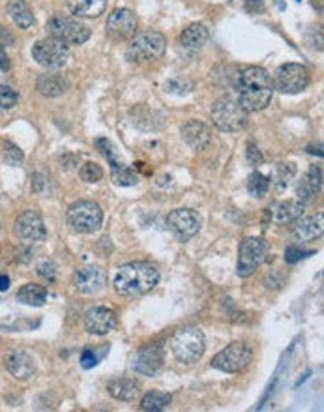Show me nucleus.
<instances>
[{"label":"nucleus","mask_w":324,"mask_h":412,"mask_svg":"<svg viewBox=\"0 0 324 412\" xmlns=\"http://www.w3.org/2000/svg\"><path fill=\"white\" fill-rule=\"evenodd\" d=\"M236 100L248 113L263 111L270 105L273 94L272 76L258 66H248L234 79Z\"/></svg>","instance_id":"f257e3e1"},{"label":"nucleus","mask_w":324,"mask_h":412,"mask_svg":"<svg viewBox=\"0 0 324 412\" xmlns=\"http://www.w3.org/2000/svg\"><path fill=\"white\" fill-rule=\"evenodd\" d=\"M160 283V270L145 261L130 262L118 268L115 276V289L122 297H141Z\"/></svg>","instance_id":"f03ea898"},{"label":"nucleus","mask_w":324,"mask_h":412,"mask_svg":"<svg viewBox=\"0 0 324 412\" xmlns=\"http://www.w3.org/2000/svg\"><path fill=\"white\" fill-rule=\"evenodd\" d=\"M210 115L214 126L227 133H236L248 126V111L233 96H221L219 100L214 101Z\"/></svg>","instance_id":"7ed1b4c3"},{"label":"nucleus","mask_w":324,"mask_h":412,"mask_svg":"<svg viewBox=\"0 0 324 412\" xmlns=\"http://www.w3.org/2000/svg\"><path fill=\"white\" fill-rule=\"evenodd\" d=\"M167 41L160 32H142L133 36L127 46V61L133 64H148L157 61L165 53Z\"/></svg>","instance_id":"20e7f679"},{"label":"nucleus","mask_w":324,"mask_h":412,"mask_svg":"<svg viewBox=\"0 0 324 412\" xmlns=\"http://www.w3.org/2000/svg\"><path fill=\"white\" fill-rule=\"evenodd\" d=\"M68 225L79 235L96 232L103 222V210L94 201H77L68 208Z\"/></svg>","instance_id":"39448f33"},{"label":"nucleus","mask_w":324,"mask_h":412,"mask_svg":"<svg viewBox=\"0 0 324 412\" xmlns=\"http://www.w3.org/2000/svg\"><path fill=\"white\" fill-rule=\"evenodd\" d=\"M171 351L180 364H193L204 354V336L199 328H182L171 339Z\"/></svg>","instance_id":"423d86ee"},{"label":"nucleus","mask_w":324,"mask_h":412,"mask_svg":"<svg viewBox=\"0 0 324 412\" xmlns=\"http://www.w3.org/2000/svg\"><path fill=\"white\" fill-rule=\"evenodd\" d=\"M47 32L51 34V38L64 41L66 46H81L90 38V29L79 21L77 17L61 16L56 14L51 19L47 21Z\"/></svg>","instance_id":"0eeeda50"},{"label":"nucleus","mask_w":324,"mask_h":412,"mask_svg":"<svg viewBox=\"0 0 324 412\" xmlns=\"http://www.w3.org/2000/svg\"><path fill=\"white\" fill-rule=\"evenodd\" d=\"M266 257H268V244L263 238L249 237L242 240L239 247V267H236L239 276H254L255 270L266 261Z\"/></svg>","instance_id":"6e6552de"},{"label":"nucleus","mask_w":324,"mask_h":412,"mask_svg":"<svg viewBox=\"0 0 324 412\" xmlns=\"http://www.w3.org/2000/svg\"><path fill=\"white\" fill-rule=\"evenodd\" d=\"M273 91L281 94H300L309 85V71L302 64H281L272 77Z\"/></svg>","instance_id":"1a4fd4ad"},{"label":"nucleus","mask_w":324,"mask_h":412,"mask_svg":"<svg viewBox=\"0 0 324 412\" xmlns=\"http://www.w3.org/2000/svg\"><path fill=\"white\" fill-rule=\"evenodd\" d=\"M32 58L47 70H58L70 61V49L64 41L56 40V38H46V40L34 43Z\"/></svg>","instance_id":"9d476101"},{"label":"nucleus","mask_w":324,"mask_h":412,"mask_svg":"<svg viewBox=\"0 0 324 412\" xmlns=\"http://www.w3.org/2000/svg\"><path fill=\"white\" fill-rule=\"evenodd\" d=\"M251 360H254V351L249 349L248 343L234 341L214 356L212 367L223 373H239L244 367H248Z\"/></svg>","instance_id":"9b49d317"},{"label":"nucleus","mask_w":324,"mask_h":412,"mask_svg":"<svg viewBox=\"0 0 324 412\" xmlns=\"http://www.w3.org/2000/svg\"><path fill=\"white\" fill-rule=\"evenodd\" d=\"M167 227L178 240H192L201 231V216L192 208H174L167 216Z\"/></svg>","instance_id":"f8f14e48"},{"label":"nucleus","mask_w":324,"mask_h":412,"mask_svg":"<svg viewBox=\"0 0 324 412\" xmlns=\"http://www.w3.org/2000/svg\"><path fill=\"white\" fill-rule=\"evenodd\" d=\"M163 362H165V354L160 343H150L147 347H142L133 358V371L145 377H156L162 371Z\"/></svg>","instance_id":"ddd939ff"},{"label":"nucleus","mask_w":324,"mask_h":412,"mask_svg":"<svg viewBox=\"0 0 324 412\" xmlns=\"http://www.w3.org/2000/svg\"><path fill=\"white\" fill-rule=\"evenodd\" d=\"M107 32L115 40H130L137 34V17L132 10L117 8L107 17Z\"/></svg>","instance_id":"4468645a"},{"label":"nucleus","mask_w":324,"mask_h":412,"mask_svg":"<svg viewBox=\"0 0 324 412\" xmlns=\"http://www.w3.org/2000/svg\"><path fill=\"white\" fill-rule=\"evenodd\" d=\"M85 330L94 336H105L117 326V315L111 307L96 306L85 313Z\"/></svg>","instance_id":"2eb2a0df"},{"label":"nucleus","mask_w":324,"mask_h":412,"mask_svg":"<svg viewBox=\"0 0 324 412\" xmlns=\"http://www.w3.org/2000/svg\"><path fill=\"white\" fill-rule=\"evenodd\" d=\"M17 238L23 242H41L47 238L46 223L36 212H25L16 220L14 227Z\"/></svg>","instance_id":"dca6fc26"},{"label":"nucleus","mask_w":324,"mask_h":412,"mask_svg":"<svg viewBox=\"0 0 324 412\" xmlns=\"http://www.w3.org/2000/svg\"><path fill=\"white\" fill-rule=\"evenodd\" d=\"M105 272L102 268L92 267V264H86L73 274V285L83 294H96L105 287Z\"/></svg>","instance_id":"f3484780"},{"label":"nucleus","mask_w":324,"mask_h":412,"mask_svg":"<svg viewBox=\"0 0 324 412\" xmlns=\"http://www.w3.org/2000/svg\"><path fill=\"white\" fill-rule=\"evenodd\" d=\"M296 225L293 227V240L298 244H308V242L319 240L324 231V216L317 214L311 217H300Z\"/></svg>","instance_id":"a211bd4d"},{"label":"nucleus","mask_w":324,"mask_h":412,"mask_svg":"<svg viewBox=\"0 0 324 412\" xmlns=\"http://www.w3.org/2000/svg\"><path fill=\"white\" fill-rule=\"evenodd\" d=\"M6 369L17 381H28L36 373V364L25 351H11L6 356Z\"/></svg>","instance_id":"6ab92c4d"},{"label":"nucleus","mask_w":324,"mask_h":412,"mask_svg":"<svg viewBox=\"0 0 324 412\" xmlns=\"http://www.w3.org/2000/svg\"><path fill=\"white\" fill-rule=\"evenodd\" d=\"M270 214H272V222L278 225H291V223L298 222L304 216V202L298 199H289V201L273 202L270 206Z\"/></svg>","instance_id":"aec40b11"},{"label":"nucleus","mask_w":324,"mask_h":412,"mask_svg":"<svg viewBox=\"0 0 324 412\" xmlns=\"http://www.w3.org/2000/svg\"><path fill=\"white\" fill-rule=\"evenodd\" d=\"M184 143L192 146L193 150H201L212 141V130L201 120H188L180 130Z\"/></svg>","instance_id":"412c9836"},{"label":"nucleus","mask_w":324,"mask_h":412,"mask_svg":"<svg viewBox=\"0 0 324 412\" xmlns=\"http://www.w3.org/2000/svg\"><path fill=\"white\" fill-rule=\"evenodd\" d=\"M320 190H323V171H320V167L311 165L308 169V172L302 176V180L298 182V186H296L298 201H313L315 197L320 193Z\"/></svg>","instance_id":"4be33fe9"},{"label":"nucleus","mask_w":324,"mask_h":412,"mask_svg":"<svg viewBox=\"0 0 324 412\" xmlns=\"http://www.w3.org/2000/svg\"><path fill=\"white\" fill-rule=\"evenodd\" d=\"M36 88L43 98H58V96L66 94L68 88H70V81L66 76L51 71V73H43V76L38 77Z\"/></svg>","instance_id":"5701e85b"},{"label":"nucleus","mask_w":324,"mask_h":412,"mask_svg":"<svg viewBox=\"0 0 324 412\" xmlns=\"http://www.w3.org/2000/svg\"><path fill=\"white\" fill-rule=\"evenodd\" d=\"M107 390L118 401H135L141 396V384L132 377H115L107 382Z\"/></svg>","instance_id":"b1692460"},{"label":"nucleus","mask_w":324,"mask_h":412,"mask_svg":"<svg viewBox=\"0 0 324 412\" xmlns=\"http://www.w3.org/2000/svg\"><path fill=\"white\" fill-rule=\"evenodd\" d=\"M66 6L75 17L96 19L107 10V0H66Z\"/></svg>","instance_id":"393cba45"},{"label":"nucleus","mask_w":324,"mask_h":412,"mask_svg":"<svg viewBox=\"0 0 324 412\" xmlns=\"http://www.w3.org/2000/svg\"><path fill=\"white\" fill-rule=\"evenodd\" d=\"M17 300L31 307H41L47 302V289L36 283H26L17 292Z\"/></svg>","instance_id":"a878e982"},{"label":"nucleus","mask_w":324,"mask_h":412,"mask_svg":"<svg viewBox=\"0 0 324 412\" xmlns=\"http://www.w3.org/2000/svg\"><path fill=\"white\" fill-rule=\"evenodd\" d=\"M208 29L201 23H193L180 34V43L186 49H201L208 41Z\"/></svg>","instance_id":"bb28decb"},{"label":"nucleus","mask_w":324,"mask_h":412,"mask_svg":"<svg viewBox=\"0 0 324 412\" xmlns=\"http://www.w3.org/2000/svg\"><path fill=\"white\" fill-rule=\"evenodd\" d=\"M8 16L11 17V21L16 23L19 29H28L34 23V14H32V8L26 4L25 0H11L8 4Z\"/></svg>","instance_id":"cd10ccee"},{"label":"nucleus","mask_w":324,"mask_h":412,"mask_svg":"<svg viewBox=\"0 0 324 412\" xmlns=\"http://www.w3.org/2000/svg\"><path fill=\"white\" fill-rule=\"evenodd\" d=\"M172 401L171 393L165 392H157V390H152L148 392L147 396L141 399V408L147 412H160L163 408H167Z\"/></svg>","instance_id":"c85d7f7f"},{"label":"nucleus","mask_w":324,"mask_h":412,"mask_svg":"<svg viewBox=\"0 0 324 412\" xmlns=\"http://www.w3.org/2000/svg\"><path fill=\"white\" fill-rule=\"evenodd\" d=\"M111 180L117 186H135L137 182H139V176L126 163H122V165L111 167Z\"/></svg>","instance_id":"c756f323"},{"label":"nucleus","mask_w":324,"mask_h":412,"mask_svg":"<svg viewBox=\"0 0 324 412\" xmlns=\"http://www.w3.org/2000/svg\"><path fill=\"white\" fill-rule=\"evenodd\" d=\"M270 186H272V182H270V178L266 175H263V172H254V175L249 176L248 180V191L249 195L255 197V199H261V197H264L266 193H268Z\"/></svg>","instance_id":"7c9ffc66"},{"label":"nucleus","mask_w":324,"mask_h":412,"mask_svg":"<svg viewBox=\"0 0 324 412\" xmlns=\"http://www.w3.org/2000/svg\"><path fill=\"white\" fill-rule=\"evenodd\" d=\"M294 176H296V167H294V163H279V165L276 167V172H273V180L270 182L276 184V190L283 191L285 187L289 186Z\"/></svg>","instance_id":"2f4dec72"},{"label":"nucleus","mask_w":324,"mask_h":412,"mask_svg":"<svg viewBox=\"0 0 324 412\" xmlns=\"http://www.w3.org/2000/svg\"><path fill=\"white\" fill-rule=\"evenodd\" d=\"M156 116V111L154 109H150V107L147 105H139L135 107L132 111V118H133V124H135L137 128H141V130H145V122H148L147 128L148 130H156V124L154 122H150V118H154Z\"/></svg>","instance_id":"473e14b6"},{"label":"nucleus","mask_w":324,"mask_h":412,"mask_svg":"<svg viewBox=\"0 0 324 412\" xmlns=\"http://www.w3.org/2000/svg\"><path fill=\"white\" fill-rule=\"evenodd\" d=\"M96 148L100 150V154H102L103 158H105L107 161H109V165L111 167H117V165H122L124 161L118 158V152L117 148H115V145H113L111 141H107V139H96Z\"/></svg>","instance_id":"72a5a7b5"},{"label":"nucleus","mask_w":324,"mask_h":412,"mask_svg":"<svg viewBox=\"0 0 324 412\" xmlns=\"http://www.w3.org/2000/svg\"><path fill=\"white\" fill-rule=\"evenodd\" d=\"M79 176L86 184H98L103 178V169L98 163H94V161H86L79 169Z\"/></svg>","instance_id":"f704fd0d"},{"label":"nucleus","mask_w":324,"mask_h":412,"mask_svg":"<svg viewBox=\"0 0 324 412\" xmlns=\"http://www.w3.org/2000/svg\"><path fill=\"white\" fill-rule=\"evenodd\" d=\"M23 160H25V156H23V150H21L19 146L14 145L11 141H2V161L4 163L16 167Z\"/></svg>","instance_id":"c9c22d12"},{"label":"nucleus","mask_w":324,"mask_h":412,"mask_svg":"<svg viewBox=\"0 0 324 412\" xmlns=\"http://www.w3.org/2000/svg\"><path fill=\"white\" fill-rule=\"evenodd\" d=\"M38 276L41 277V279H46L47 283H55L56 282V274H58V268H56V264L53 261H41L40 264H38Z\"/></svg>","instance_id":"e433bc0d"},{"label":"nucleus","mask_w":324,"mask_h":412,"mask_svg":"<svg viewBox=\"0 0 324 412\" xmlns=\"http://www.w3.org/2000/svg\"><path fill=\"white\" fill-rule=\"evenodd\" d=\"M17 105V92L8 85H0V107L11 109Z\"/></svg>","instance_id":"4c0bfd02"},{"label":"nucleus","mask_w":324,"mask_h":412,"mask_svg":"<svg viewBox=\"0 0 324 412\" xmlns=\"http://www.w3.org/2000/svg\"><path fill=\"white\" fill-rule=\"evenodd\" d=\"M308 255H313V252H304V249H300L298 246H289L285 249V262H287V264H294V262L302 261V259Z\"/></svg>","instance_id":"58836bf2"},{"label":"nucleus","mask_w":324,"mask_h":412,"mask_svg":"<svg viewBox=\"0 0 324 412\" xmlns=\"http://www.w3.org/2000/svg\"><path fill=\"white\" fill-rule=\"evenodd\" d=\"M165 91L172 92V94H188L192 91V83L180 79H171L165 83Z\"/></svg>","instance_id":"ea45409f"},{"label":"nucleus","mask_w":324,"mask_h":412,"mask_svg":"<svg viewBox=\"0 0 324 412\" xmlns=\"http://www.w3.org/2000/svg\"><path fill=\"white\" fill-rule=\"evenodd\" d=\"M246 158H248V163L251 167H258L263 163V154L257 148L255 143H248V150H246Z\"/></svg>","instance_id":"a19ab883"},{"label":"nucleus","mask_w":324,"mask_h":412,"mask_svg":"<svg viewBox=\"0 0 324 412\" xmlns=\"http://www.w3.org/2000/svg\"><path fill=\"white\" fill-rule=\"evenodd\" d=\"M98 364V356L94 354L92 351H85L81 354V366L85 367V369H90V367H94Z\"/></svg>","instance_id":"79ce46f5"},{"label":"nucleus","mask_w":324,"mask_h":412,"mask_svg":"<svg viewBox=\"0 0 324 412\" xmlns=\"http://www.w3.org/2000/svg\"><path fill=\"white\" fill-rule=\"evenodd\" d=\"M246 10H248L249 14H257V11H263L264 10L263 0H246Z\"/></svg>","instance_id":"37998d69"},{"label":"nucleus","mask_w":324,"mask_h":412,"mask_svg":"<svg viewBox=\"0 0 324 412\" xmlns=\"http://www.w3.org/2000/svg\"><path fill=\"white\" fill-rule=\"evenodd\" d=\"M8 68H10V61H8L4 46H0V70H8Z\"/></svg>","instance_id":"c03bdc74"},{"label":"nucleus","mask_w":324,"mask_h":412,"mask_svg":"<svg viewBox=\"0 0 324 412\" xmlns=\"http://www.w3.org/2000/svg\"><path fill=\"white\" fill-rule=\"evenodd\" d=\"M10 289V277L8 276H0V291L6 292Z\"/></svg>","instance_id":"a18cd8bd"}]
</instances>
